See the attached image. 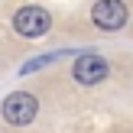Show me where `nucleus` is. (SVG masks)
I'll return each mask as SVG.
<instances>
[{"label": "nucleus", "instance_id": "obj_1", "mask_svg": "<svg viewBox=\"0 0 133 133\" xmlns=\"http://www.w3.org/2000/svg\"><path fill=\"white\" fill-rule=\"evenodd\" d=\"M13 29H16L19 36H26V39H39V36H45V32L52 29V13L45 10V6H36V3L19 6V10L13 13Z\"/></svg>", "mask_w": 133, "mask_h": 133}, {"label": "nucleus", "instance_id": "obj_4", "mask_svg": "<svg viewBox=\"0 0 133 133\" xmlns=\"http://www.w3.org/2000/svg\"><path fill=\"white\" fill-rule=\"evenodd\" d=\"M75 81H81V84H97V81H104V78L110 75V65L104 62L101 55H78V62H75Z\"/></svg>", "mask_w": 133, "mask_h": 133}, {"label": "nucleus", "instance_id": "obj_2", "mask_svg": "<svg viewBox=\"0 0 133 133\" xmlns=\"http://www.w3.org/2000/svg\"><path fill=\"white\" fill-rule=\"evenodd\" d=\"M91 19H94L97 29L117 32V29L127 26L130 13H127V3H123V0H97V3L91 6Z\"/></svg>", "mask_w": 133, "mask_h": 133}, {"label": "nucleus", "instance_id": "obj_3", "mask_svg": "<svg viewBox=\"0 0 133 133\" xmlns=\"http://www.w3.org/2000/svg\"><path fill=\"white\" fill-rule=\"evenodd\" d=\"M36 110H39V101L32 94H26V91H13V94L3 101V120L13 123V127H26V123H32Z\"/></svg>", "mask_w": 133, "mask_h": 133}]
</instances>
